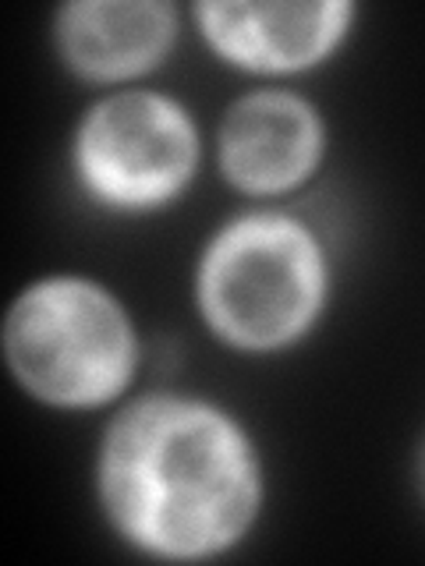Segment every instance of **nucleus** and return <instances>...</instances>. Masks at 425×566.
Listing matches in <instances>:
<instances>
[{
    "instance_id": "39448f33",
    "label": "nucleus",
    "mask_w": 425,
    "mask_h": 566,
    "mask_svg": "<svg viewBox=\"0 0 425 566\" xmlns=\"http://www.w3.org/2000/svg\"><path fill=\"white\" fill-rule=\"evenodd\" d=\"M209 153L235 195L248 202H283L323 170L330 120L294 85H252L220 111Z\"/></svg>"
},
{
    "instance_id": "0eeeda50",
    "label": "nucleus",
    "mask_w": 425,
    "mask_h": 566,
    "mask_svg": "<svg viewBox=\"0 0 425 566\" xmlns=\"http://www.w3.org/2000/svg\"><path fill=\"white\" fill-rule=\"evenodd\" d=\"M185 18L188 8L170 0H68L50 14V46L96 93L146 85L182 43Z\"/></svg>"
},
{
    "instance_id": "6e6552de",
    "label": "nucleus",
    "mask_w": 425,
    "mask_h": 566,
    "mask_svg": "<svg viewBox=\"0 0 425 566\" xmlns=\"http://www.w3.org/2000/svg\"><path fill=\"white\" fill-rule=\"evenodd\" d=\"M412 482H415V492H418V500L425 506V432H422L415 457H412Z\"/></svg>"
},
{
    "instance_id": "20e7f679",
    "label": "nucleus",
    "mask_w": 425,
    "mask_h": 566,
    "mask_svg": "<svg viewBox=\"0 0 425 566\" xmlns=\"http://www.w3.org/2000/svg\"><path fill=\"white\" fill-rule=\"evenodd\" d=\"M209 142L191 106L167 88H106L68 135V174L82 199L121 220L174 209L203 177Z\"/></svg>"
},
{
    "instance_id": "f257e3e1",
    "label": "nucleus",
    "mask_w": 425,
    "mask_h": 566,
    "mask_svg": "<svg viewBox=\"0 0 425 566\" xmlns=\"http://www.w3.org/2000/svg\"><path fill=\"white\" fill-rule=\"evenodd\" d=\"M270 468L235 407L191 389L121 400L96 436L93 503L106 531L159 563H212L259 531Z\"/></svg>"
},
{
    "instance_id": "7ed1b4c3",
    "label": "nucleus",
    "mask_w": 425,
    "mask_h": 566,
    "mask_svg": "<svg viewBox=\"0 0 425 566\" xmlns=\"http://www.w3.org/2000/svg\"><path fill=\"white\" fill-rule=\"evenodd\" d=\"M0 354L32 403L58 415H96L132 397L146 344L135 312L111 283L53 270L11 297L0 318Z\"/></svg>"
},
{
    "instance_id": "f03ea898",
    "label": "nucleus",
    "mask_w": 425,
    "mask_h": 566,
    "mask_svg": "<svg viewBox=\"0 0 425 566\" xmlns=\"http://www.w3.org/2000/svg\"><path fill=\"white\" fill-rule=\"evenodd\" d=\"M333 291L323 230L283 202L235 209L203 238L191 265L195 318L241 358H277L312 340Z\"/></svg>"
},
{
    "instance_id": "423d86ee",
    "label": "nucleus",
    "mask_w": 425,
    "mask_h": 566,
    "mask_svg": "<svg viewBox=\"0 0 425 566\" xmlns=\"http://www.w3.org/2000/svg\"><path fill=\"white\" fill-rule=\"evenodd\" d=\"M354 0H195L188 25L227 71L280 85L336 61L359 25Z\"/></svg>"
}]
</instances>
